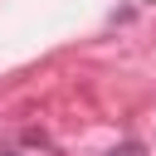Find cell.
Wrapping results in <instances>:
<instances>
[{
    "label": "cell",
    "instance_id": "obj_1",
    "mask_svg": "<svg viewBox=\"0 0 156 156\" xmlns=\"http://www.w3.org/2000/svg\"><path fill=\"white\" fill-rule=\"evenodd\" d=\"M107 156H146V146H141V141H122V146H112Z\"/></svg>",
    "mask_w": 156,
    "mask_h": 156
},
{
    "label": "cell",
    "instance_id": "obj_2",
    "mask_svg": "<svg viewBox=\"0 0 156 156\" xmlns=\"http://www.w3.org/2000/svg\"><path fill=\"white\" fill-rule=\"evenodd\" d=\"M0 156H20V151H0Z\"/></svg>",
    "mask_w": 156,
    "mask_h": 156
}]
</instances>
